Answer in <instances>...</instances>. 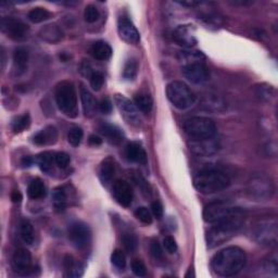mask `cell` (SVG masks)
<instances>
[{
	"mask_svg": "<svg viewBox=\"0 0 278 278\" xmlns=\"http://www.w3.org/2000/svg\"><path fill=\"white\" fill-rule=\"evenodd\" d=\"M247 263V255L238 247H228L215 254L211 261V267L215 274L222 277L237 275L244 270Z\"/></svg>",
	"mask_w": 278,
	"mask_h": 278,
	"instance_id": "6da1fadb",
	"label": "cell"
},
{
	"mask_svg": "<svg viewBox=\"0 0 278 278\" xmlns=\"http://www.w3.org/2000/svg\"><path fill=\"white\" fill-rule=\"evenodd\" d=\"M245 223V213L240 209H236L233 214L226 218L215 223L214 226L209 230L206 236L209 248H215L219 245L226 243L238 233Z\"/></svg>",
	"mask_w": 278,
	"mask_h": 278,
	"instance_id": "7a4b0ae2",
	"label": "cell"
},
{
	"mask_svg": "<svg viewBox=\"0 0 278 278\" xmlns=\"http://www.w3.org/2000/svg\"><path fill=\"white\" fill-rule=\"evenodd\" d=\"M229 184L228 175L216 167H206L193 178L196 189L204 195L223 191L229 186Z\"/></svg>",
	"mask_w": 278,
	"mask_h": 278,
	"instance_id": "3957f363",
	"label": "cell"
},
{
	"mask_svg": "<svg viewBox=\"0 0 278 278\" xmlns=\"http://www.w3.org/2000/svg\"><path fill=\"white\" fill-rule=\"evenodd\" d=\"M56 102L60 111L69 118H76L78 114L77 96L75 87L70 82H62L56 89Z\"/></svg>",
	"mask_w": 278,
	"mask_h": 278,
	"instance_id": "277c9868",
	"label": "cell"
},
{
	"mask_svg": "<svg viewBox=\"0 0 278 278\" xmlns=\"http://www.w3.org/2000/svg\"><path fill=\"white\" fill-rule=\"evenodd\" d=\"M184 130L192 140L212 138L216 135V125L211 119L193 117L184 122Z\"/></svg>",
	"mask_w": 278,
	"mask_h": 278,
	"instance_id": "5b68a950",
	"label": "cell"
},
{
	"mask_svg": "<svg viewBox=\"0 0 278 278\" xmlns=\"http://www.w3.org/2000/svg\"><path fill=\"white\" fill-rule=\"evenodd\" d=\"M166 96L173 106L180 110H186L196 102L195 93L185 83L180 81L171 82L166 86Z\"/></svg>",
	"mask_w": 278,
	"mask_h": 278,
	"instance_id": "8992f818",
	"label": "cell"
},
{
	"mask_svg": "<svg viewBox=\"0 0 278 278\" xmlns=\"http://www.w3.org/2000/svg\"><path fill=\"white\" fill-rule=\"evenodd\" d=\"M253 239L260 245L274 247L277 245L278 240V229L277 221L275 217L262 218L254 224L252 232H251Z\"/></svg>",
	"mask_w": 278,
	"mask_h": 278,
	"instance_id": "52a82bcc",
	"label": "cell"
},
{
	"mask_svg": "<svg viewBox=\"0 0 278 278\" xmlns=\"http://www.w3.org/2000/svg\"><path fill=\"white\" fill-rule=\"evenodd\" d=\"M248 192L250 197L255 199L256 201H266L274 193V185L271 178L259 174L251 178L248 185Z\"/></svg>",
	"mask_w": 278,
	"mask_h": 278,
	"instance_id": "ba28073f",
	"label": "cell"
},
{
	"mask_svg": "<svg viewBox=\"0 0 278 278\" xmlns=\"http://www.w3.org/2000/svg\"><path fill=\"white\" fill-rule=\"evenodd\" d=\"M236 209L237 208L233 207L232 204L226 201H215L209 203L203 210V219L207 223L215 224L233 214Z\"/></svg>",
	"mask_w": 278,
	"mask_h": 278,
	"instance_id": "9c48e42d",
	"label": "cell"
},
{
	"mask_svg": "<svg viewBox=\"0 0 278 278\" xmlns=\"http://www.w3.org/2000/svg\"><path fill=\"white\" fill-rule=\"evenodd\" d=\"M114 101L117 103V107L120 110L121 115L124 118V120L133 126L138 127L141 124V118L139 114V110L126 97L123 95H115Z\"/></svg>",
	"mask_w": 278,
	"mask_h": 278,
	"instance_id": "30bf717a",
	"label": "cell"
},
{
	"mask_svg": "<svg viewBox=\"0 0 278 278\" xmlns=\"http://www.w3.org/2000/svg\"><path fill=\"white\" fill-rule=\"evenodd\" d=\"M67 236H69L71 244L74 246L76 249H85L86 247L91 244V229L84 223L75 222L71 224L69 229H67Z\"/></svg>",
	"mask_w": 278,
	"mask_h": 278,
	"instance_id": "8fae6325",
	"label": "cell"
},
{
	"mask_svg": "<svg viewBox=\"0 0 278 278\" xmlns=\"http://www.w3.org/2000/svg\"><path fill=\"white\" fill-rule=\"evenodd\" d=\"M183 75L192 84H203L210 78V71L203 62H192L183 65Z\"/></svg>",
	"mask_w": 278,
	"mask_h": 278,
	"instance_id": "7c38bea8",
	"label": "cell"
},
{
	"mask_svg": "<svg viewBox=\"0 0 278 278\" xmlns=\"http://www.w3.org/2000/svg\"><path fill=\"white\" fill-rule=\"evenodd\" d=\"M219 148H221L219 140L215 138V136L212 138L199 139V140L190 139L189 141L190 151L196 155L202 156V158L215 154L219 150Z\"/></svg>",
	"mask_w": 278,
	"mask_h": 278,
	"instance_id": "4fadbf2b",
	"label": "cell"
},
{
	"mask_svg": "<svg viewBox=\"0 0 278 278\" xmlns=\"http://www.w3.org/2000/svg\"><path fill=\"white\" fill-rule=\"evenodd\" d=\"M1 31L9 38L14 40L23 39L28 33V25L21 20L11 17H6L1 19Z\"/></svg>",
	"mask_w": 278,
	"mask_h": 278,
	"instance_id": "5bb4252c",
	"label": "cell"
},
{
	"mask_svg": "<svg viewBox=\"0 0 278 278\" xmlns=\"http://www.w3.org/2000/svg\"><path fill=\"white\" fill-rule=\"evenodd\" d=\"M118 31L120 37L128 44L136 45L139 43L140 35L136 29V26L129 19L125 17H121L118 23Z\"/></svg>",
	"mask_w": 278,
	"mask_h": 278,
	"instance_id": "9a60e30c",
	"label": "cell"
},
{
	"mask_svg": "<svg viewBox=\"0 0 278 278\" xmlns=\"http://www.w3.org/2000/svg\"><path fill=\"white\" fill-rule=\"evenodd\" d=\"M113 196L121 206L127 208L130 206L133 201V190L127 182L123 180H119L114 183L113 188Z\"/></svg>",
	"mask_w": 278,
	"mask_h": 278,
	"instance_id": "2e32d148",
	"label": "cell"
},
{
	"mask_svg": "<svg viewBox=\"0 0 278 278\" xmlns=\"http://www.w3.org/2000/svg\"><path fill=\"white\" fill-rule=\"evenodd\" d=\"M173 38L178 45L191 48L197 45V38L190 25H180L173 33Z\"/></svg>",
	"mask_w": 278,
	"mask_h": 278,
	"instance_id": "e0dca14e",
	"label": "cell"
},
{
	"mask_svg": "<svg viewBox=\"0 0 278 278\" xmlns=\"http://www.w3.org/2000/svg\"><path fill=\"white\" fill-rule=\"evenodd\" d=\"M32 265V255L26 249H19L15 251L12 258V266L14 272L19 274H26Z\"/></svg>",
	"mask_w": 278,
	"mask_h": 278,
	"instance_id": "ac0fdd59",
	"label": "cell"
},
{
	"mask_svg": "<svg viewBox=\"0 0 278 278\" xmlns=\"http://www.w3.org/2000/svg\"><path fill=\"white\" fill-rule=\"evenodd\" d=\"M100 132L107 138L110 144L120 145L124 139V135L118 126L109 123H102L100 125Z\"/></svg>",
	"mask_w": 278,
	"mask_h": 278,
	"instance_id": "d6986e66",
	"label": "cell"
},
{
	"mask_svg": "<svg viewBox=\"0 0 278 278\" xmlns=\"http://www.w3.org/2000/svg\"><path fill=\"white\" fill-rule=\"evenodd\" d=\"M89 52H91L93 58H95L96 60L99 61L109 60L112 56L111 47L103 40H99L96 41V43H93L91 47V49H89Z\"/></svg>",
	"mask_w": 278,
	"mask_h": 278,
	"instance_id": "ffe728a7",
	"label": "cell"
},
{
	"mask_svg": "<svg viewBox=\"0 0 278 278\" xmlns=\"http://www.w3.org/2000/svg\"><path fill=\"white\" fill-rule=\"evenodd\" d=\"M127 159L135 163L146 164L147 163V154L145 149L137 143H130L127 145L125 150Z\"/></svg>",
	"mask_w": 278,
	"mask_h": 278,
	"instance_id": "44dd1931",
	"label": "cell"
},
{
	"mask_svg": "<svg viewBox=\"0 0 278 278\" xmlns=\"http://www.w3.org/2000/svg\"><path fill=\"white\" fill-rule=\"evenodd\" d=\"M81 99H82L84 113H85L86 117L91 118L93 115H95V113L97 112V109L99 108V104H97L95 97H93L92 93L84 87L81 88Z\"/></svg>",
	"mask_w": 278,
	"mask_h": 278,
	"instance_id": "7402d4cb",
	"label": "cell"
},
{
	"mask_svg": "<svg viewBox=\"0 0 278 278\" xmlns=\"http://www.w3.org/2000/svg\"><path fill=\"white\" fill-rule=\"evenodd\" d=\"M58 139V130L55 126H47L35 135L34 143L39 146L52 145Z\"/></svg>",
	"mask_w": 278,
	"mask_h": 278,
	"instance_id": "603a6c76",
	"label": "cell"
},
{
	"mask_svg": "<svg viewBox=\"0 0 278 278\" xmlns=\"http://www.w3.org/2000/svg\"><path fill=\"white\" fill-rule=\"evenodd\" d=\"M202 106L206 108V110H208V111L222 112L224 111L225 108H226V103H225V101L219 96L210 95L204 97Z\"/></svg>",
	"mask_w": 278,
	"mask_h": 278,
	"instance_id": "cb8c5ba5",
	"label": "cell"
},
{
	"mask_svg": "<svg viewBox=\"0 0 278 278\" xmlns=\"http://www.w3.org/2000/svg\"><path fill=\"white\" fill-rule=\"evenodd\" d=\"M114 162L111 158H107L102 162L100 172H99V177H100V181L103 185H108V184L111 183L112 178L114 176Z\"/></svg>",
	"mask_w": 278,
	"mask_h": 278,
	"instance_id": "d4e9b609",
	"label": "cell"
},
{
	"mask_svg": "<svg viewBox=\"0 0 278 278\" xmlns=\"http://www.w3.org/2000/svg\"><path fill=\"white\" fill-rule=\"evenodd\" d=\"M40 37L49 43H57L62 38V32L57 25L50 24L40 31Z\"/></svg>",
	"mask_w": 278,
	"mask_h": 278,
	"instance_id": "484cf974",
	"label": "cell"
},
{
	"mask_svg": "<svg viewBox=\"0 0 278 278\" xmlns=\"http://www.w3.org/2000/svg\"><path fill=\"white\" fill-rule=\"evenodd\" d=\"M13 61H14V67L18 74L23 73L26 69L29 61V54L24 48H18L14 51L13 56Z\"/></svg>",
	"mask_w": 278,
	"mask_h": 278,
	"instance_id": "4316f807",
	"label": "cell"
},
{
	"mask_svg": "<svg viewBox=\"0 0 278 278\" xmlns=\"http://www.w3.org/2000/svg\"><path fill=\"white\" fill-rule=\"evenodd\" d=\"M52 203H54L56 211L58 212L64 211L67 203V196L64 188L62 187L56 188L54 192H52Z\"/></svg>",
	"mask_w": 278,
	"mask_h": 278,
	"instance_id": "83f0119b",
	"label": "cell"
},
{
	"mask_svg": "<svg viewBox=\"0 0 278 278\" xmlns=\"http://www.w3.org/2000/svg\"><path fill=\"white\" fill-rule=\"evenodd\" d=\"M28 195L31 199H40L46 195V187L44 183L39 178H35L30 183L28 188Z\"/></svg>",
	"mask_w": 278,
	"mask_h": 278,
	"instance_id": "f1b7e54d",
	"label": "cell"
},
{
	"mask_svg": "<svg viewBox=\"0 0 278 278\" xmlns=\"http://www.w3.org/2000/svg\"><path fill=\"white\" fill-rule=\"evenodd\" d=\"M135 106L143 113H150L154 107V100L148 93H139L135 96Z\"/></svg>",
	"mask_w": 278,
	"mask_h": 278,
	"instance_id": "f546056e",
	"label": "cell"
},
{
	"mask_svg": "<svg viewBox=\"0 0 278 278\" xmlns=\"http://www.w3.org/2000/svg\"><path fill=\"white\" fill-rule=\"evenodd\" d=\"M51 17H52L51 12H49L47 9L40 7L32 9L28 14L29 20L33 23H41L44 22V21L49 20Z\"/></svg>",
	"mask_w": 278,
	"mask_h": 278,
	"instance_id": "4dcf8cb0",
	"label": "cell"
},
{
	"mask_svg": "<svg viewBox=\"0 0 278 278\" xmlns=\"http://www.w3.org/2000/svg\"><path fill=\"white\" fill-rule=\"evenodd\" d=\"M20 233L23 241L28 245H32L34 241V228L29 219H23L20 225Z\"/></svg>",
	"mask_w": 278,
	"mask_h": 278,
	"instance_id": "1f68e13d",
	"label": "cell"
},
{
	"mask_svg": "<svg viewBox=\"0 0 278 278\" xmlns=\"http://www.w3.org/2000/svg\"><path fill=\"white\" fill-rule=\"evenodd\" d=\"M55 161V154H51V152H43L37 156V163L40 167V170L43 172L48 173L52 169V165H54Z\"/></svg>",
	"mask_w": 278,
	"mask_h": 278,
	"instance_id": "d6a6232c",
	"label": "cell"
},
{
	"mask_svg": "<svg viewBox=\"0 0 278 278\" xmlns=\"http://www.w3.org/2000/svg\"><path fill=\"white\" fill-rule=\"evenodd\" d=\"M206 57L201 51H182L180 54V60L184 64L192 63V62H203Z\"/></svg>",
	"mask_w": 278,
	"mask_h": 278,
	"instance_id": "836d02e7",
	"label": "cell"
},
{
	"mask_svg": "<svg viewBox=\"0 0 278 278\" xmlns=\"http://www.w3.org/2000/svg\"><path fill=\"white\" fill-rule=\"evenodd\" d=\"M138 73V63L135 59L127 60L126 63L124 65L123 70V76L125 80L127 81H134Z\"/></svg>",
	"mask_w": 278,
	"mask_h": 278,
	"instance_id": "e575fe53",
	"label": "cell"
},
{
	"mask_svg": "<svg viewBox=\"0 0 278 278\" xmlns=\"http://www.w3.org/2000/svg\"><path fill=\"white\" fill-rule=\"evenodd\" d=\"M122 244L124 246L125 250L129 253L135 252L138 248V239L133 234H124L122 237Z\"/></svg>",
	"mask_w": 278,
	"mask_h": 278,
	"instance_id": "d590c367",
	"label": "cell"
},
{
	"mask_svg": "<svg viewBox=\"0 0 278 278\" xmlns=\"http://www.w3.org/2000/svg\"><path fill=\"white\" fill-rule=\"evenodd\" d=\"M31 124V118L29 114L21 115V117L13 120L12 122V129L14 133H20L23 132L24 129L28 128Z\"/></svg>",
	"mask_w": 278,
	"mask_h": 278,
	"instance_id": "8d00e7d4",
	"label": "cell"
},
{
	"mask_svg": "<svg viewBox=\"0 0 278 278\" xmlns=\"http://www.w3.org/2000/svg\"><path fill=\"white\" fill-rule=\"evenodd\" d=\"M111 262L115 267H118L120 270H124L125 266H126V256H125L122 250L117 249L111 254Z\"/></svg>",
	"mask_w": 278,
	"mask_h": 278,
	"instance_id": "74e56055",
	"label": "cell"
},
{
	"mask_svg": "<svg viewBox=\"0 0 278 278\" xmlns=\"http://www.w3.org/2000/svg\"><path fill=\"white\" fill-rule=\"evenodd\" d=\"M83 129L80 127H73L69 134H67V141L74 147H77L78 145L81 144V141L83 139Z\"/></svg>",
	"mask_w": 278,
	"mask_h": 278,
	"instance_id": "f35d334b",
	"label": "cell"
},
{
	"mask_svg": "<svg viewBox=\"0 0 278 278\" xmlns=\"http://www.w3.org/2000/svg\"><path fill=\"white\" fill-rule=\"evenodd\" d=\"M100 14H99L98 9L93 6V4H88L85 8V11H84V19L87 23H95L96 21H98Z\"/></svg>",
	"mask_w": 278,
	"mask_h": 278,
	"instance_id": "ab89813d",
	"label": "cell"
},
{
	"mask_svg": "<svg viewBox=\"0 0 278 278\" xmlns=\"http://www.w3.org/2000/svg\"><path fill=\"white\" fill-rule=\"evenodd\" d=\"M135 216L137 217L138 221L144 223L146 225H149L152 223V215L150 211L145 207H140L135 211Z\"/></svg>",
	"mask_w": 278,
	"mask_h": 278,
	"instance_id": "60d3db41",
	"label": "cell"
},
{
	"mask_svg": "<svg viewBox=\"0 0 278 278\" xmlns=\"http://www.w3.org/2000/svg\"><path fill=\"white\" fill-rule=\"evenodd\" d=\"M66 270H67V276H70V277H81L83 275V273H84V270H83V267L80 265V264H77V263H74L72 260H69V261H66Z\"/></svg>",
	"mask_w": 278,
	"mask_h": 278,
	"instance_id": "b9f144b4",
	"label": "cell"
},
{
	"mask_svg": "<svg viewBox=\"0 0 278 278\" xmlns=\"http://www.w3.org/2000/svg\"><path fill=\"white\" fill-rule=\"evenodd\" d=\"M89 81H91V86L93 89V91H100L101 87L103 86V82H104V77L102 75V73L100 72H93V75L89 77Z\"/></svg>",
	"mask_w": 278,
	"mask_h": 278,
	"instance_id": "7bdbcfd3",
	"label": "cell"
},
{
	"mask_svg": "<svg viewBox=\"0 0 278 278\" xmlns=\"http://www.w3.org/2000/svg\"><path fill=\"white\" fill-rule=\"evenodd\" d=\"M277 254L273 253L269 259L265 260L264 262V269L266 270V272L272 273V274L276 275L278 272V263H277Z\"/></svg>",
	"mask_w": 278,
	"mask_h": 278,
	"instance_id": "ee69618b",
	"label": "cell"
},
{
	"mask_svg": "<svg viewBox=\"0 0 278 278\" xmlns=\"http://www.w3.org/2000/svg\"><path fill=\"white\" fill-rule=\"evenodd\" d=\"M55 162L60 169H65L70 164L71 158L65 152H58V154H55Z\"/></svg>",
	"mask_w": 278,
	"mask_h": 278,
	"instance_id": "f6af8a7d",
	"label": "cell"
},
{
	"mask_svg": "<svg viewBox=\"0 0 278 278\" xmlns=\"http://www.w3.org/2000/svg\"><path fill=\"white\" fill-rule=\"evenodd\" d=\"M150 252L155 260L163 259V251H162L161 246L156 240H152L150 243Z\"/></svg>",
	"mask_w": 278,
	"mask_h": 278,
	"instance_id": "bcb514c9",
	"label": "cell"
},
{
	"mask_svg": "<svg viewBox=\"0 0 278 278\" xmlns=\"http://www.w3.org/2000/svg\"><path fill=\"white\" fill-rule=\"evenodd\" d=\"M132 271L136 276H139V277L145 276L146 273H147L146 265L144 264V262L140 261V260H134L133 261Z\"/></svg>",
	"mask_w": 278,
	"mask_h": 278,
	"instance_id": "7dc6e473",
	"label": "cell"
},
{
	"mask_svg": "<svg viewBox=\"0 0 278 278\" xmlns=\"http://www.w3.org/2000/svg\"><path fill=\"white\" fill-rule=\"evenodd\" d=\"M163 246H164L165 250H166L167 252H169L170 254L175 253L176 251H177V244H176V241L174 240V238L171 237V236H167V237L164 238V240H163Z\"/></svg>",
	"mask_w": 278,
	"mask_h": 278,
	"instance_id": "c3c4849f",
	"label": "cell"
},
{
	"mask_svg": "<svg viewBox=\"0 0 278 278\" xmlns=\"http://www.w3.org/2000/svg\"><path fill=\"white\" fill-rule=\"evenodd\" d=\"M112 101L110 100L108 97L101 99L100 103H99V110L103 113V114H110L112 112Z\"/></svg>",
	"mask_w": 278,
	"mask_h": 278,
	"instance_id": "681fc988",
	"label": "cell"
},
{
	"mask_svg": "<svg viewBox=\"0 0 278 278\" xmlns=\"http://www.w3.org/2000/svg\"><path fill=\"white\" fill-rule=\"evenodd\" d=\"M151 211L152 214L154 215V217H156L158 219L162 218V216H163V206H162V203L160 201L152 202Z\"/></svg>",
	"mask_w": 278,
	"mask_h": 278,
	"instance_id": "f907efd6",
	"label": "cell"
},
{
	"mask_svg": "<svg viewBox=\"0 0 278 278\" xmlns=\"http://www.w3.org/2000/svg\"><path fill=\"white\" fill-rule=\"evenodd\" d=\"M81 72L84 76H88L91 77L93 75V73L95 71H93L92 66L89 63H86V62H84V63L81 65Z\"/></svg>",
	"mask_w": 278,
	"mask_h": 278,
	"instance_id": "816d5d0a",
	"label": "cell"
},
{
	"mask_svg": "<svg viewBox=\"0 0 278 278\" xmlns=\"http://www.w3.org/2000/svg\"><path fill=\"white\" fill-rule=\"evenodd\" d=\"M270 89H271V87H260L259 92H258V96H260L261 98L269 99L270 96H271Z\"/></svg>",
	"mask_w": 278,
	"mask_h": 278,
	"instance_id": "f5cc1de1",
	"label": "cell"
},
{
	"mask_svg": "<svg viewBox=\"0 0 278 278\" xmlns=\"http://www.w3.org/2000/svg\"><path fill=\"white\" fill-rule=\"evenodd\" d=\"M88 140H89V144H91L92 146H99L102 144V139L100 137H98V136L96 135H92Z\"/></svg>",
	"mask_w": 278,
	"mask_h": 278,
	"instance_id": "db71d44e",
	"label": "cell"
},
{
	"mask_svg": "<svg viewBox=\"0 0 278 278\" xmlns=\"http://www.w3.org/2000/svg\"><path fill=\"white\" fill-rule=\"evenodd\" d=\"M11 200L15 203L21 202V200H22V195H21V192L19 190H14L11 193Z\"/></svg>",
	"mask_w": 278,
	"mask_h": 278,
	"instance_id": "11a10c76",
	"label": "cell"
},
{
	"mask_svg": "<svg viewBox=\"0 0 278 278\" xmlns=\"http://www.w3.org/2000/svg\"><path fill=\"white\" fill-rule=\"evenodd\" d=\"M22 164L24 166H31L33 164V159L31 158V156H25V158L22 161Z\"/></svg>",
	"mask_w": 278,
	"mask_h": 278,
	"instance_id": "9f6ffc18",
	"label": "cell"
},
{
	"mask_svg": "<svg viewBox=\"0 0 278 278\" xmlns=\"http://www.w3.org/2000/svg\"><path fill=\"white\" fill-rule=\"evenodd\" d=\"M186 277H187V278H189V277H195V273H193V270H192V269H190V270H189V272L187 273V274H186Z\"/></svg>",
	"mask_w": 278,
	"mask_h": 278,
	"instance_id": "6f0895ef",
	"label": "cell"
}]
</instances>
